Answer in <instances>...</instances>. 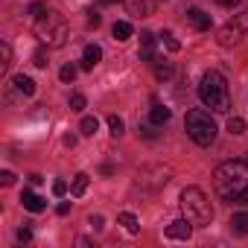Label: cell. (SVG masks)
I'll return each mask as SVG.
<instances>
[{
	"label": "cell",
	"mask_w": 248,
	"mask_h": 248,
	"mask_svg": "<svg viewBox=\"0 0 248 248\" xmlns=\"http://www.w3.org/2000/svg\"><path fill=\"white\" fill-rule=\"evenodd\" d=\"M181 210H184V219H190L193 225H210V219H213V207H210L204 190H199V187L181 190Z\"/></svg>",
	"instance_id": "4"
},
{
	"label": "cell",
	"mask_w": 248,
	"mask_h": 248,
	"mask_svg": "<svg viewBox=\"0 0 248 248\" xmlns=\"http://www.w3.org/2000/svg\"><path fill=\"white\" fill-rule=\"evenodd\" d=\"M231 231L236 236H248V213H233L231 216Z\"/></svg>",
	"instance_id": "15"
},
{
	"label": "cell",
	"mask_w": 248,
	"mask_h": 248,
	"mask_svg": "<svg viewBox=\"0 0 248 248\" xmlns=\"http://www.w3.org/2000/svg\"><path fill=\"white\" fill-rule=\"evenodd\" d=\"M30 239H32V231L30 228H21L18 231V242H30Z\"/></svg>",
	"instance_id": "31"
},
{
	"label": "cell",
	"mask_w": 248,
	"mask_h": 248,
	"mask_svg": "<svg viewBox=\"0 0 248 248\" xmlns=\"http://www.w3.org/2000/svg\"><path fill=\"white\" fill-rule=\"evenodd\" d=\"M187 21H190L193 30H199V32H207V30H210V15L202 12L199 6H190V9H187Z\"/></svg>",
	"instance_id": "9"
},
{
	"label": "cell",
	"mask_w": 248,
	"mask_h": 248,
	"mask_svg": "<svg viewBox=\"0 0 248 248\" xmlns=\"http://www.w3.org/2000/svg\"><path fill=\"white\" fill-rule=\"evenodd\" d=\"M117 222H120L123 228H126L129 233H138V231H140V222H138V216H135V213H129V210H123V213L117 216Z\"/></svg>",
	"instance_id": "16"
},
{
	"label": "cell",
	"mask_w": 248,
	"mask_h": 248,
	"mask_svg": "<svg viewBox=\"0 0 248 248\" xmlns=\"http://www.w3.org/2000/svg\"><path fill=\"white\" fill-rule=\"evenodd\" d=\"M242 35H248V12L233 15L225 27H219L216 41H219V47H233V44L242 41Z\"/></svg>",
	"instance_id": "6"
},
{
	"label": "cell",
	"mask_w": 248,
	"mask_h": 248,
	"mask_svg": "<svg viewBox=\"0 0 248 248\" xmlns=\"http://www.w3.org/2000/svg\"><path fill=\"white\" fill-rule=\"evenodd\" d=\"M138 132H140V135H143V138H155V132H152V129H149V126H140V129H138Z\"/></svg>",
	"instance_id": "34"
},
{
	"label": "cell",
	"mask_w": 248,
	"mask_h": 248,
	"mask_svg": "<svg viewBox=\"0 0 248 248\" xmlns=\"http://www.w3.org/2000/svg\"><path fill=\"white\" fill-rule=\"evenodd\" d=\"M213 190L225 202H236L242 193H248V164L245 161H225L213 172Z\"/></svg>",
	"instance_id": "1"
},
{
	"label": "cell",
	"mask_w": 248,
	"mask_h": 248,
	"mask_svg": "<svg viewBox=\"0 0 248 248\" xmlns=\"http://www.w3.org/2000/svg\"><path fill=\"white\" fill-rule=\"evenodd\" d=\"M56 213H59V216H67V213H70V204H67V202H62V204L56 207Z\"/></svg>",
	"instance_id": "33"
},
{
	"label": "cell",
	"mask_w": 248,
	"mask_h": 248,
	"mask_svg": "<svg viewBox=\"0 0 248 248\" xmlns=\"http://www.w3.org/2000/svg\"><path fill=\"white\" fill-rule=\"evenodd\" d=\"M21 204H24L27 210H32V213H41V210L47 207V202H44L38 193H32V190H24V193H21Z\"/></svg>",
	"instance_id": "12"
},
{
	"label": "cell",
	"mask_w": 248,
	"mask_h": 248,
	"mask_svg": "<svg viewBox=\"0 0 248 248\" xmlns=\"http://www.w3.org/2000/svg\"><path fill=\"white\" fill-rule=\"evenodd\" d=\"M170 181V170L167 167H143L140 172H138V184H143V187H149V190H158V187H164Z\"/></svg>",
	"instance_id": "7"
},
{
	"label": "cell",
	"mask_w": 248,
	"mask_h": 248,
	"mask_svg": "<svg viewBox=\"0 0 248 248\" xmlns=\"http://www.w3.org/2000/svg\"><path fill=\"white\" fill-rule=\"evenodd\" d=\"M108 129H111L114 138H120L123 129H126V123H123V117H117V114H108Z\"/></svg>",
	"instance_id": "22"
},
{
	"label": "cell",
	"mask_w": 248,
	"mask_h": 248,
	"mask_svg": "<svg viewBox=\"0 0 248 248\" xmlns=\"http://www.w3.org/2000/svg\"><path fill=\"white\" fill-rule=\"evenodd\" d=\"M53 193H56V196H64V193H67V184H64V181H53Z\"/></svg>",
	"instance_id": "30"
},
{
	"label": "cell",
	"mask_w": 248,
	"mask_h": 248,
	"mask_svg": "<svg viewBox=\"0 0 248 248\" xmlns=\"http://www.w3.org/2000/svg\"><path fill=\"white\" fill-rule=\"evenodd\" d=\"M35 24V35L41 38V44H47V47H64L67 44V38H70V30H67V24H64V18L59 15V12H53V9H44L41 15H35L32 18Z\"/></svg>",
	"instance_id": "3"
},
{
	"label": "cell",
	"mask_w": 248,
	"mask_h": 248,
	"mask_svg": "<svg viewBox=\"0 0 248 248\" xmlns=\"http://www.w3.org/2000/svg\"><path fill=\"white\" fill-rule=\"evenodd\" d=\"M12 85H15V91L24 93V96H32V93H35V82H32L30 76H24V73H21V76H12Z\"/></svg>",
	"instance_id": "14"
},
{
	"label": "cell",
	"mask_w": 248,
	"mask_h": 248,
	"mask_svg": "<svg viewBox=\"0 0 248 248\" xmlns=\"http://www.w3.org/2000/svg\"><path fill=\"white\" fill-rule=\"evenodd\" d=\"M99 59H102V50H99L96 44H88V47L82 50V70H93V67L99 64Z\"/></svg>",
	"instance_id": "11"
},
{
	"label": "cell",
	"mask_w": 248,
	"mask_h": 248,
	"mask_svg": "<svg viewBox=\"0 0 248 248\" xmlns=\"http://www.w3.org/2000/svg\"><path fill=\"white\" fill-rule=\"evenodd\" d=\"M190 233H193V222L190 219H175V222L167 225V236L170 239H190Z\"/></svg>",
	"instance_id": "8"
},
{
	"label": "cell",
	"mask_w": 248,
	"mask_h": 248,
	"mask_svg": "<svg viewBox=\"0 0 248 248\" xmlns=\"http://www.w3.org/2000/svg\"><path fill=\"white\" fill-rule=\"evenodd\" d=\"M99 21H102V18H99L93 9H88V24H91V27H99Z\"/></svg>",
	"instance_id": "32"
},
{
	"label": "cell",
	"mask_w": 248,
	"mask_h": 248,
	"mask_svg": "<svg viewBox=\"0 0 248 248\" xmlns=\"http://www.w3.org/2000/svg\"><path fill=\"white\" fill-rule=\"evenodd\" d=\"M64 146H76V138L73 135H64Z\"/></svg>",
	"instance_id": "38"
},
{
	"label": "cell",
	"mask_w": 248,
	"mask_h": 248,
	"mask_svg": "<svg viewBox=\"0 0 248 248\" xmlns=\"http://www.w3.org/2000/svg\"><path fill=\"white\" fill-rule=\"evenodd\" d=\"M59 76H62V82H73V79H76V67H73V64H64Z\"/></svg>",
	"instance_id": "27"
},
{
	"label": "cell",
	"mask_w": 248,
	"mask_h": 248,
	"mask_svg": "<svg viewBox=\"0 0 248 248\" xmlns=\"http://www.w3.org/2000/svg\"><path fill=\"white\" fill-rule=\"evenodd\" d=\"M152 64H155V76H158V79H170V76H172V64H170V62L155 59Z\"/></svg>",
	"instance_id": "21"
},
{
	"label": "cell",
	"mask_w": 248,
	"mask_h": 248,
	"mask_svg": "<svg viewBox=\"0 0 248 248\" xmlns=\"http://www.w3.org/2000/svg\"><path fill=\"white\" fill-rule=\"evenodd\" d=\"M85 108V96L82 93H73L70 96V111H82Z\"/></svg>",
	"instance_id": "28"
},
{
	"label": "cell",
	"mask_w": 248,
	"mask_h": 248,
	"mask_svg": "<svg viewBox=\"0 0 248 248\" xmlns=\"http://www.w3.org/2000/svg\"><path fill=\"white\" fill-rule=\"evenodd\" d=\"M41 181H44V178H41L38 172H32V175H30V184H41Z\"/></svg>",
	"instance_id": "39"
},
{
	"label": "cell",
	"mask_w": 248,
	"mask_h": 248,
	"mask_svg": "<svg viewBox=\"0 0 248 248\" xmlns=\"http://www.w3.org/2000/svg\"><path fill=\"white\" fill-rule=\"evenodd\" d=\"M199 99L204 102V108L216 111V114H228L231 111V96H228V82L222 73L207 70L199 82Z\"/></svg>",
	"instance_id": "2"
},
{
	"label": "cell",
	"mask_w": 248,
	"mask_h": 248,
	"mask_svg": "<svg viewBox=\"0 0 248 248\" xmlns=\"http://www.w3.org/2000/svg\"><path fill=\"white\" fill-rule=\"evenodd\" d=\"M233 204H242V207H248V193H242V196H239V199H236Z\"/></svg>",
	"instance_id": "37"
},
{
	"label": "cell",
	"mask_w": 248,
	"mask_h": 248,
	"mask_svg": "<svg viewBox=\"0 0 248 248\" xmlns=\"http://www.w3.org/2000/svg\"><path fill=\"white\" fill-rule=\"evenodd\" d=\"M228 132L231 135H242L245 132V120L242 117H228Z\"/></svg>",
	"instance_id": "24"
},
{
	"label": "cell",
	"mask_w": 248,
	"mask_h": 248,
	"mask_svg": "<svg viewBox=\"0 0 248 248\" xmlns=\"http://www.w3.org/2000/svg\"><path fill=\"white\" fill-rule=\"evenodd\" d=\"M170 117H172V111H170L167 105H155L152 114H149V120L155 123V126H164V123H170Z\"/></svg>",
	"instance_id": "17"
},
{
	"label": "cell",
	"mask_w": 248,
	"mask_h": 248,
	"mask_svg": "<svg viewBox=\"0 0 248 248\" xmlns=\"http://www.w3.org/2000/svg\"><path fill=\"white\" fill-rule=\"evenodd\" d=\"M0 53H3V62H0V73H6L9 64H12V47L3 41V44H0Z\"/></svg>",
	"instance_id": "23"
},
{
	"label": "cell",
	"mask_w": 248,
	"mask_h": 248,
	"mask_svg": "<svg viewBox=\"0 0 248 248\" xmlns=\"http://www.w3.org/2000/svg\"><path fill=\"white\" fill-rule=\"evenodd\" d=\"M91 225H93L96 231H102V216H91Z\"/></svg>",
	"instance_id": "35"
},
{
	"label": "cell",
	"mask_w": 248,
	"mask_h": 248,
	"mask_svg": "<svg viewBox=\"0 0 248 248\" xmlns=\"http://www.w3.org/2000/svg\"><path fill=\"white\" fill-rule=\"evenodd\" d=\"M164 44H167L172 53H178V50H181V44H178V38H175L172 32H164Z\"/></svg>",
	"instance_id": "26"
},
{
	"label": "cell",
	"mask_w": 248,
	"mask_h": 248,
	"mask_svg": "<svg viewBox=\"0 0 248 248\" xmlns=\"http://www.w3.org/2000/svg\"><path fill=\"white\" fill-rule=\"evenodd\" d=\"M216 3H219V6H228V9H231V6H236V3H239V0H216Z\"/></svg>",
	"instance_id": "36"
},
{
	"label": "cell",
	"mask_w": 248,
	"mask_h": 248,
	"mask_svg": "<svg viewBox=\"0 0 248 248\" xmlns=\"http://www.w3.org/2000/svg\"><path fill=\"white\" fill-rule=\"evenodd\" d=\"M88 175L85 172H79V175H73V184H70V193L73 196H85V190H88Z\"/></svg>",
	"instance_id": "20"
},
{
	"label": "cell",
	"mask_w": 248,
	"mask_h": 248,
	"mask_svg": "<svg viewBox=\"0 0 248 248\" xmlns=\"http://www.w3.org/2000/svg\"><path fill=\"white\" fill-rule=\"evenodd\" d=\"M111 32H114L117 41H129V38H132V24H129V21H117V24L111 27Z\"/></svg>",
	"instance_id": "18"
},
{
	"label": "cell",
	"mask_w": 248,
	"mask_h": 248,
	"mask_svg": "<svg viewBox=\"0 0 248 248\" xmlns=\"http://www.w3.org/2000/svg\"><path fill=\"white\" fill-rule=\"evenodd\" d=\"M32 64H35V67H47V64H50V62H47V50H44V47H38V50L32 53Z\"/></svg>",
	"instance_id": "25"
},
{
	"label": "cell",
	"mask_w": 248,
	"mask_h": 248,
	"mask_svg": "<svg viewBox=\"0 0 248 248\" xmlns=\"http://www.w3.org/2000/svg\"><path fill=\"white\" fill-rule=\"evenodd\" d=\"M96 129H99V120H96V117H82L79 132H82L85 138H93V135H96Z\"/></svg>",
	"instance_id": "19"
},
{
	"label": "cell",
	"mask_w": 248,
	"mask_h": 248,
	"mask_svg": "<svg viewBox=\"0 0 248 248\" xmlns=\"http://www.w3.org/2000/svg\"><path fill=\"white\" fill-rule=\"evenodd\" d=\"M184 129H187L190 140L199 143V146H210V143L216 140V123H213L210 114L202 111V108L187 111V117H184Z\"/></svg>",
	"instance_id": "5"
},
{
	"label": "cell",
	"mask_w": 248,
	"mask_h": 248,
	"mask_svg": "<svg viewBox=\"0 0 248 248\" xmlns=\"http://www.w3.org/2000/svg\"><path fill=\"white\" fill-rule=\"evenodd\" d=\"M126 9L135 18H149L152 9H155V0H126Z\"/></svg>",
	"instance_id": "10"
},
{
	"label": "cell",
	"mask_w": 248,
	"mask_h": 248,
	"mask_svg": "<svg viewBox=\"0 0 248 248\" xmlns=\"http://www.w3.org/2000/svg\"><path fill=\"white\" fill-rule=\"evenodd\" d=\"M140 59L155 62V35L152 32H140Z\"/></svg>",
	"instance_id": "13"
},
{
	"label": "cell",
	"mask_w": 248,
	"mask_h": 248,
	"mask_svg": "<svg viewBox=\"0 0 248 248\" xmlns=\"http://www.w3.org/2000/svg\"><path fill=\"white\" fill-rule=\"evenodd\" d=\"M0 184H3V187H12V184H15V175H12L9 170H3V172H0Z\"/></svg>",
	"instance_id": "29"
},
{
	"label": "cell",
	"mask_w": 248,
	"mask_h": 248,
	"mask_svg": "<svg viewBox=\"0 0 248 248\" xmlns=\"http://www.w3.org/2000/svg\"><path fill=\"white\" fill-rule=\"evenodd\" d=\"M102 6H114V3H120V0H99Z\"/></svg>",
	"instance_id": "40"
}]
</instances>
